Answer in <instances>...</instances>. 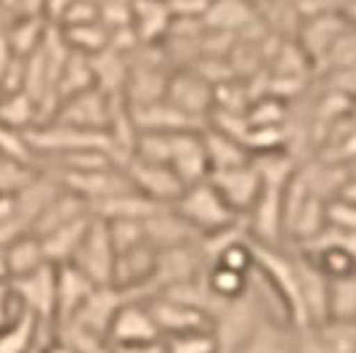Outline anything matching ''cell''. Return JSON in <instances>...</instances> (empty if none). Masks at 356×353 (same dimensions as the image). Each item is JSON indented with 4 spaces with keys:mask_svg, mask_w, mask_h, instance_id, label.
Here are the masks:
<instances>
[{
    "mask_svg": "<svg viewBox=\"0 0 356 353\" xmlns=\"http://www.w3.org/2000/svg\"><path fill=\"white\" fill-rule=\"evenodd\" d=\"M173 210L184 221L192 226L197 234H218L232 229V223L237 218V213L221 199V194L213 189L210 181H200L186 186L181 197L173 202Z\"/></svg>",
    "mask_w": 356,
    "mask_h": 353,
    "instance_id": "obj_1",
    "label": "cell"
},
{
    "mask_svg": "<svg viewBox=\"0 0 356 353\" xmlns=\"http://www.w3.org/2000/svg\"><path fill=\"white\" fill-rule=\"evenodd\" d=\"M8 290L22 311L32 313L38 322L56 324V265L45 263L24 277L8 279Z\"/></svg>",
    "mask_w": 356,
    "mask_h": 353,
    "instance_id": "obj_2",
    "label": "cell"
},
{
    "mask_svg": "<svg viewBox=\"0 0 356 353\" xmlns=\"http://www.w3.org/2000/svg\"><path fill=\"white\" fill-rule=\"evenodd\" d=\"M72 265H77L93 284H112V268H115V247H112V236L106 229V221L96 218L90 221L88 231L83 236L80 247L74 250Z\"/></svg>",
    "mask_w": 356,
    "mask_h": 353,
    "instance_id": "obj_3",
    "label": "cell"
},
{
    "mask_svg": "<svg viewBox=\"0 0 356 353\" xmlns=\"http://www.w3.org/2000/svg\"><path fill=\"white\" fill-rule=\"evenodd\" d=\"M210 183L221 194L223 202L234 213H239V210H252L258 194H261V186H264V178H261V167H252L248 162H242L234 167L213 170Z\"/></svg>",
    "mask_w": 356,
    "mask_h": 353,
    "instance_id": "obj_4",
    "label": "cell"
},
{
    "mask_svg": "<svg viewBox=\"0 0 356 353\" xmlns=\"http://www.w3.org/2000/svg\"><path fill=\"white\" fill-rule=\"evenodd\" d=\"M154 340H163V335L152 319L147 303L125 297V303L120 306L109 324L106 343L109 345H138V343H154Z\"/></svg>",
    "mask_w": 356,
    "mask_h": 353,
    "instance_id": "obj_5",
    "label": "cell"
},
{
    "mask_svg": "<svg viewBox=\"0 0 356 353\" xmlns=\"http://www.w3.org/2000/svg\"><path fill=\"white\" fill-rule=\"evenodd\" d=\"M109 120H112V104H109V96L104 99V90L88 88L67 101H61V125H72V128H83V131H104Z\"/></svg>",
    "mask_w": 356,
    "mask_h": 353,
    "instance_id": "obj_6",
    "label": "cell"
},
{
    "mask_svg": "<svg viewBox=\"0 0 356 353\" xmlns=\"http://www.w3.org/2000/svg\"><path fill=\"white\" fill-rule=\"evenodd\" d=\"M99 284H93L77 265H56V327L72 322V316L80 311V306L88 300V295Z\"/></svg>",
    "mask_w": 356,
    "mask_h": 353,
    "instance_id": "obj_7",
    "label": "cell"
},
{
    "mask_svg": "<svg viewBox=\"0 0 356 353\" xmlns=\"http://www.w3.org/2000/svg\"><path fill=\"white\" fill-rule=\"evenodd\" d=\"M90 221H93V213H86V215H80V218H74V221L64 223V226L54 229V231H48L45 236H38L40 245H43L45 261L51 265L70 263L74 250L80 247L83 236L88 231Z\"/></svg>",
    "mask_w": 356,
    "mask_h": 353,
    "instance_id": "obj_8",
    "label": "cell"
},
{
    "mask_svg": "<svg viewBox=\"0 0 356 353\" xmlns=\"http://www.w3.org/2000/svg\"><path fill=\"white\" fill-rule=\"evenodd\" d=\"M45 324L32 313L19 311L11 322L0 329V353H32L40 343V329Z\"/></svg>",
    "mask_w": 356,
    "mask_h": 353,
    "instance_id": "obj_9",
    "label": "cell"
},
{
    "mask_svg": "<svg viewBox=\"0 0 356 353\" xmlns=\"http://www.w3.org/2000/svg\"><path fill=\"white\" fill-rule=\"evenodd\" d=\"M6 258H8L11 279L24 277V274H30V271L48 263L43 255V245L35 234H22L11 239V242H6Z\"/></svg>",
    "mask_w": 356,
    "mask_h": 353,
    "instance_id": "obj_10",
    "label": "cell"
},
{
    "mask_svg": "<svg viewBox=\"0 0 356 353\" xmlns=\"http://www.w3.org/2000/svg\"><path fill=\"white\" fill-rule=\"evenodd\" d=\"M205 290L213 297H218L223 306L234 303V300L245 297V293H248V274L237 271V268H229V265L213 263V268L205 277Z\"/></svg>",
    "mask_w": 356,
    "mask_h": 353,
    "instance_id": "obj_11",
    "label": "cell"
},
{
    "mask_svg": "<svg viewBox=\"0 0 356 353\" xmlns=\"http://www.w3.org/2000/svg\"><path fill=\"white\" fill-rule=\"evenodd\" d=\"M67 43L77 48V54H83V56H96L106 48L109 35H106L104 27H99V22L70 24L67 27Z\"/></svg>",
    "mask_w": 356,
    "mask_h": 353,
    "instance_id": "obj_12",
    "label": "cell"
},
{
    "mask_svg": "<svg viewBox=\"0 0 356 353\" xmlns=\"http://www.w3.org/2000/svg\"><path fill=\"white\" fill-rule=\"evenodd\" d=\"M38 353H83V351H80L74 343H70L67 338H61V335H51V338L40 340Z\"/></svg>",
    "mask_w": 356,
    "mask_h": 353,
    "instance_id": "obj_13",
    "label": "cell"
},
{
    "mask_svg": "<svg viewBox=\"0 0 356 353\" xmlns=\"http://www.w3.org/2000/svg\"><path fill=\"white\" fill-rule=\"evenodd\" d=\"M11 279V271H8V258H6V245H0V284Z\"/></svg>",
    "mask_w": 356,
    "mask_h": 353,
    "instance_id": "obj_14",
    "label": "cell"
}]
</instances>
